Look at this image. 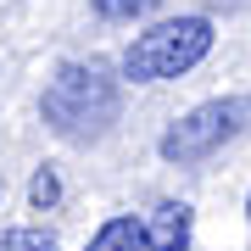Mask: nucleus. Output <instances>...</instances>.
Returning <instances> with one entry per match:
<instances>
[{
  "label": "nucleus",
  "instance_id": "1",
  "mask_svg": "<svg viewBox=\"0 0 251 251\" xmlns=\"http://www.w3.org/2000/svg\"><path fill=\"white\" fill-rule=\"evenodd\" d=\"M117 112H123V90H117V78L100 62H67V67H56V78L45 84V95H39L45 128L56 140H67V145L100 140L117 123Z\"/></svg>",
  "mask_w": 251,
  "mask_h": 251
},
{
  "label": "nucleus",
  "instance_id": "2",
  "mask_svg": "<svg viewBox=\"0 0 251 251\" xmlns=\"http://www.w3.org/2000/svg\"><path fill=\"white\" fill-rule=\"evenodd\" d=\"M246 128H251V95H218V100L190 106L179 123H168V134L156 140V151L173 168H196L212 151H224L229 140H240Z\"/></svg>",
  "mask_w": 251,
  "mask_h": 251
},
{
  "label": "nucleus",
  "instance_id": "3",
  "mask_svg": "<svg viewBox=\"0 0 251 251\" xmlns=\"http://www.w3.org/2000/svg\"><path fill=\"white\" fill-rule=\"evenodd\" d=\"M212 50V23L206 17H173L134 34V45L123 50V78L134 84H162V78H179Z\"/></svg>",
  "mask_w": 251,
  "mask_h": 251
},
{
  "label": "nucleus",
  "instance_id": "4",
  "mask_svg": "<svg viewBox=\"0 0 251 251\" xmlns=\"http://www.w3.org/2000/svg\"><path fill=\"white\" fill-rule=\"evenodd\" d=\"M145 229H151V251H196V212L184 201H162Z\"/></svg>",
  "mask_w": 251,
  "mask_h": 251
},
{
  "label": "nucleus",
  "instance_id": "5",
  "mask_svg": "<svg viewBox=\"0 0 251 251\" xmlns=\"http://www.w3.org/2000/svg\"><path fill=\"white\" fill-rule=\"evenodd\" d=\"M84 251H151V229H145L140 218L117 212V218H106V224L90 234V246H84Z\"/></svg>",
  "mask_w": 251,
  "mask_h": 251
},
{
  "label": "nucleus",
  "instance_id": "6",
  "mask_svg": "<svg viewBox=\"0 0 251 251\" xmlns=\"http://www.w3.org/2000/svg\"><path fill=\"white\" fill-rule=\"evenodd\" d=\"M0 251H56V234L23 224V229H6V234H0Z\"/></svg>",
  "mask_w": 251,
  "mask_h": 251
},
{
  "label": "nucleus",
  "instance_id": "7",
  "mask_svg": "<svg viewBox=\"0 0 251 251\" xmlns=\"http://www.w3.org/2000/svg\"><path fill=\"white\" fill-rule=\"evenodd\" d=\"M56 201H62V179H56V168H39L34 179H28V206H34V212H50Z\"/></svg>",
  "mask_w": 251,
  "mask_h": 251
},
{
  "label": "nucleus",
  "instance_id": "8",
  "mask_svg": "<svg viewBox=\"0 0 251 251\" xmlns=\"http://www.w3.org/2000/svg\"><path fill=\"white\" fill-rule=\"evenodd\" d=\"M162 0H95V17H106V23H134L145 17V11H156Z\"/></svg>",
  "mask_w": 251,
  "mask_h": 251
},
{
  "label": "nucleus",
  "instance_id": "9",
  "mask_svg": "<svg viewBox=\"0 0 251 251\" xmlns=\"http://www.w3.org/2000/svg\"><path fill=\"white\" fill-rule=\"evenodd\" d=\"M246 212H251V196H246Z\"/></svg>",
  "mask_w": 251,
  "mask_h": 251
}]
</instances>
